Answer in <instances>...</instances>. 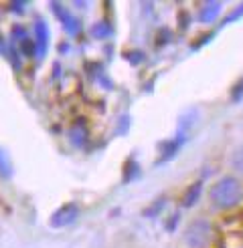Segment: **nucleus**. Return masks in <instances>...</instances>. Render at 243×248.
Instances as JSON below:
<instances>
[{
    "mask_svg": "<svg viewBox=\"0 0 243 248\" xmlns=\"http://www.w3.org/2000/svg\"><path fill=\"white\" fill-rule=\"evenodd\" d=\"M201 192H203V182L191 184L187 188V192H185V198H182V206H185V208L194 206V204H197V200L201 198Z\"/></svg>",
    "mask_w": 243,
    "mask_h": 248,
    "instance_id": "obj_6",
    "label": "nucleus"
},
{
    "mask_svg": "<svg viewBox=\"0 0 243 248\" xmlns=\"http://www.w3.org/2000/svg\"><path fill=\"white\" fill-rule=\"evenodd\" d=\"M128 57L134 61V65H136L138 61H142V59H144V55H142V53H134V55H128Z\"/></svg>",
    "mask_w": 243,
    "mask_h": 248,
    "instance_id": "obj_19",
    "label": "nucleus"
},
{
    "mask_svg": "<svg viewBox=\"0 0 243 248\" xmlns=\"http://www.w3.org/2000/svg\"><path fill=\"white\" fill-rule=\"evenodd\" d=\"M71 138L77 141V145H81V141H83V129L81 127H75V129L71 131Z\"/></svg>",
    "mask_w": 243,
    "mask_h": 248,
    "instance_id": "obj_16",
    "label": "nucleus"
},
{
    "mask_svg": "<svg viewBox=\"0 0 243 248\" xmlns=\"http://www.w3.org/2000/svg\"><path fill=\"white\" fill-rule=\"evenodd\" d=\"M231 166H233L237 173H243V145H239L233 152V155H231Z\"/></svg>",
    "mask_w": 243,
    "mask_h": 248,
    "instance_id": "obj_9",
    "label": "nucleus"
},
{
    "mask_svg": "<svg viewBox=\"0 0 243 248\" xmlns=\"http://www.w3.org/2000/svg\"><path fill=\"white\" fill-rule=\"evenodd\" d=\"M209 196L217 208H235L243 200V186L235 176H225L213 184Z\"/></svg>",
    "mask_w": 243,
    "mask_h": 248,
    "instance_id": "obj_1",
    "label": "nucleus"
},
{
    "mask_svg": "<svg viewBox=\"0 0 243 248\" xmlns=\"http://www.w3.org/2000/svg\"><path fill=\"white\" fill-rule=\"evenodd\" d=\"M10 173H12V170H10V162H8V157H6V154L0 150V178H10Z\"/></svg>",
    "mask_w": 243,
    "mask_h": 248,
    "instance_id": "obj_11",
    "label": "nucleus"
},
{
    "mask_svg": "<svg viewBox=\"0 0 243 248\" xmlns=\"http://www.w3.org/2000/svg\"><path fill=\"white\" fill-rule=\"evenodd\" d=\"M36 39H39V53L41 57L47 51V43H49V32H47V24L43 20H36Z\"/></svg>",
    "mask_w": 243,
    "mask_h": 248,
    "instance_id": "obj_7",
    "label": "nucleus"
},
{
    "mask_svg": "<svg viewBox=\"0 0 243 248\" xmlns=\"http://www.w3.org/2000/svg\"><path fill=\"white\" fill-rule=\"evenodd\" d=\"M20 51L24 55H35V43L29 41V39H22V46H20Z\"/></svg>",
    "mask_w": 243,
    "mask_h": 248,
    "instance_id": "obj_14",
    "label": "nucleus"
},
{
    "mask_svg": "<svg viewBox=\"0 0 243 248\" xmlns=\"http://www.w3.org/2000/svg\"><path fill=\"white\" fill-rule=\"evenodd\" d=\"M8 6H10V10H15V12H20V10H24V2H10Z\"/></svg>",
    "mask_w": 243,
    "mask_h": 248,
    "instance_id": "obj_18",
    "label": "nucleus"
},
{
    "mask_svg": "<svg viewBox=\"0 0 243 248\" xmlns=\"http://www.w3.org/2000/svg\"><path fill=\"white\" fill-rule=\"evenodd\" d=\"M124 176H126V178H124L126 182H132L134 178H138V176H140V166L130 159V162L126 164V168H124Z\"/></svg>",
    "mask_w": 243,
    "mask_h": 248,
    "instance_id": "obj_10",
    "label": "nucleus"
},
{
    "mask_svg": "<svg viewBox=\"0 0 243 248\" xmlns=\"http://www.w3.org/2000/svg\"><path fill=\"white\" fill-rule=\"evenodd\" d=\"M51 8L55 10V15H57V18L61 20V24L65 27V31L69 32V34H79V22L73 18V15H69V12L61 6V4H57V2H51Z\"/></svg>",
    "mask_w": 243,
    "mask_h": 248,
    "instance_id": "obj_4",
    "label": "nucleus"
},
{
    "mask_svg": "<svg viewBox=\"0 0 243 248\" xmlns=\"http://www.w3.org/2000/svg\"><path fill=\"white\" fill-rule=\"evenodd\" d=\"M182 238L189 248H207L213 238V226L207 220H192L182 234Z\"/></svg>",
    "mask_w": 243,
    "mask_h": 248,
    "instance_id": "obj_2",
    "label": "nucleus"
},
{
    "mask_svg": "<svg viewBox=\"0 0 243 248\" xmlns=\"http://www.w3.org/2000/svg\"><path fill=\"white\" fill-rule=\"evenodd\" d=\"M91 34L95 36V39H105V36L112 34V24L102 20V22H95L93 29H91Z\"/></svg>",
    "mask_w": 243,
    "mask_h": 248,
    "instance_id": "obj_8",
    "label": "nucleus"
},
{
    "mask_svg": "<svg viewBox=\"0 0 243 248\" xmlns=\"http://www.w3.org/2000/svg\"><path fill=\"white\" fill-rule=\"evenodd\" d=\"M219 12H221V4H219V2H213V0H211V2H205L201 6V12H199V20L205 22V24H209V22L217 20Z\"/></svg>",
    "mask_w": 243,
    "mask_h": 248,
    "instance_id": "obj_5",
    "label": "nucleus"
},
{
    "mask_svg": "<svg viewBox=\"0 0 243 248\" xmlns=\"http://www.w3.org/2000/svg\"><path fill=\"white\" fill-rule=\"evenodd\" d=\"M241 99H243V77L231 89V101H241Z\"/></svg>",
    "mask_w": 243,
    "mask_h": 248,
    "instance_id": "obj_12",
    "label": "nucleus"
},
{
    "mask_svg": "<svg viewBox=\"0 0 243 248\" xmlns=\"http://www.w3.org/2000/svg\"><path fill=\"white\" fill-rule=\"evenodd\" d=\"M170 36H173V34H170V31H168V29H160V36L156 39V43H158V45H164V43H168V41H170Z\"/></svg>",
    "mask_w": 243,
    "mask_h": 248,
    "instance_id": "obj_15",
    "label": "nucleus"
},
{
    "mask_svg": "<svg viewBox=\"0 0 243 248\" xmlns=\"http://www.w3.org/2000/svg\"><path fill=\"white\" fill-rule=\"evenodd\" d=\"M178 24H180V29L189 27V16H187V12H178Z\"/></svg>",
    "mask_w": 243,
    "mask_h": 248,
    "instance_id": "obj_17",
    "label": "nucleus"
},
{
    "mask_svg": "<svg viewBox=\"0 0 243 248\" xmlns=\"http://www.w3.org/2000/svg\"><path fill=\"white\" fill-rule=\"evenodd\" d=\"M77 216H79V206L69 202V204H63L61 208H57V212H53L49 224L53 228H65V226L73 224V222L77 220Z\"/></svg>",
    "mask_w": 243,
    "mask_h": 248,
    "instance_id": "obj_3",
    "label": "nucleus"
},
{
    "mask_svg": "<svg viewBox=\"0 0 243 248\" xmlns=\"http://www.w3.org/2000/svg\"><path fill=\"white\" fill-rule=\"evenodd\" d=\"M164 202H166V200H164V198H160V200H158L156 204H152V206H150L152 210H146V216H156V214H158V212H160V210H162Z\"/></svg>",
    "mask_w": 243,
    "mask_h": 248,
    "instance_id": "obj_13",
    "label": "nucleus"
}]
</instances>
